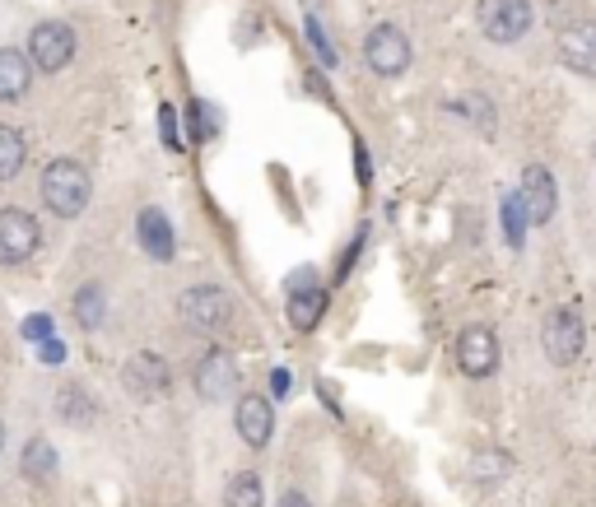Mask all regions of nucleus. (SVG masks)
I'll return each instance as SVG.
<instances>
[{
	"label": "nucleus",
	"instance_id": "obj_16",
	"mask_svg": "<svg viewBox=\"0 0 596 507\" xmlns=\"http://www.w3.org/2000/svg\"><path fill=\"white\" fill-rule=\"evenodd\" d=\"M33 61H28V52H19V47H0V103H14V98L28 94V84H33Z\"/></svg>",
	"mask_w": 596,
	"mask_h": 507
},
{
	"label": "nucleus",
	"instance_id": "obj_20",
	"mask_svg": "<svg viewBox=\"0 0 596 507\" xmlns=\"http://www.w3.org/2000/svg\"><path fill=\"white\" fill-rule=\"evenodd\" d=\"M24 163H28L24 131H19V126H0V187L24 173Z\"/></svg>",
	"mask_w": 596,
	"mask_h": 507
},
{
	"label": "nucleus",
	"instance_id": "obj_8",
	"mask_svg": "<svg viewBox=\"0 0 596 507\" xmlns=\"http://www.w3.org/2000/svg\"><path fill=\"white\" fill-rule=\"evenodd\" d=\"M122 387L136 396V401H159V396H168L173 391V373H168V363H163V354H154V349H140V354H131L122 368Z\"/></svg>",
	"mask_w": 596,
	"mask_h": 507
},
{
	"label": "nucleus",
	"instance_id": "obj_13",
	"mask_svg": "<svg viewBox=\"0 0 596 507\" xmlns=\"http://www.w3.org/2000/svg\"><path fill=\"white\" fill-rule=\"evenodd\" d=\"M233 387H238V368H233V359L224 354V349H210L201 363H196V396L210 405H224L233 396Z\"/></svg>",
	"mask_w": 596,
	"mask_h": 507
},
{
	"label": "nucleus",
	"instance_id": "obj_23",
	"mask_svg": "<svg viewBox=\"0 0 596 507\" xmlns=\"http://www.w3.org/2000/svg\"><path fill=\"white\" fill-rule=\"evenodd\" d=\"M508 470H513V461H508V456L503 452H475L471 456V475L475 480H503V475H508Z\"/></svg>",
	"mask_w": 596,
	"mask_h": 507
},
{
	"label": "nucleus",
	"instance_id": "obj_15",
	"mask_svg": "<svg viewBox=\"0 0 596 507\" xmlns=\"http://www.w3.org/2000/svg\"><path fill=\"white\" fill-rule=\"evenodd\" d=\"M559 61L583 75V80H596V24H573L564 38H559Z\"/></svg>",
	"mask_w": 596,
	"mask_h": 507
},
{
	"label": "nucleus",
	"instance_id": "obj_19",
	"mask_svg": "<svg viewBox=\"0 0 596 507\" xmlns=\"http://www.w3.org/2000/svg\"><path fill=\"white\" fill-rule=\"evenodd\" d=\"M70 312H75V321H80V331L94 335L98 326H103V317H108V294H103V284H80Z\"/></svg>",
	"mask_w": 596,
	"mask_h": 507
},
{
	"label": "nucleus",
	"instance_id": "obj_14",
	"mask_svg": "<svg viewBox=\"0 0 596 507\" xmlns=\"http://www.w3.org/2000/svg\"><path fill=\"white\" fill-rule=\"evenodd\" d=\"M136 242L145 247L149 261H159V266H168L177 252V238H173V219L159 210V205H145V210L136 214Z\"/></svg>",
	"mask_w": 596,
	"mask_h": 507
},
{
	"label": "nucleus",
	"instance_id": "obj_7",
	"mask_svg": "<svg viewBox=\"0 0 596 507\" xmlns=\"http://www.w3.org/2000/svg\"><path fill=\"white\" fill-rule=\"evenodd\" d=\"M517 205H522V214H527V224H536V228H545L550 219H555L559 182H555V173H550L545 163H527V168H522V191H517Z\"/></svg>",
	"mask_w": 596,
	"mask_h": 507
},
{
	"label": "nucleus",
	"instance_id": "obj_4",
	"mask_svg": "<svg viewBox=\"0 0 596 507\" xmlns=\"http://www.w3.org/2000/svg\"><path fill=\"white\" fill-rule=\"evenodd\" d=\"M583 345H587V331H583V317L573 307H550L541 321V349L545 359L555 368H573L583 359Z\"/></svg>",
	"mask_w": 596,
	"mask_h": 507
},
{
	"label": "nucleus",
	"instance_id": "obj_28",
	"mask_svg": "<svg viewBox=\"0 0 596 507\" xmlns=\"http://www.w3.org/2000/svg\"><path fill=\"white\" fill-rule=\"evenodd\" d=\"M359 252H364V233H354V242L345 247V261H340V270H336V280H345L354 270V261H359Z\"/></svg>",
	"mask_w": 596,
	"mask_h": 507
},
{
	"label": "nucleus",
	"instance_id": "obj_9",
	"mask_svg": "<svg viewBox=\"0 0 596 507\" xmlns=\"http://www.w3.org/2000/svg\"><path fill=\"white\" fill-rule=\"evenodd\" d=\"M38 247H42V224L28 210H19V205H5V210H0V261H5V266H19V261H28Z\"/></svg>",
	"mask_w": 596,
	"mask_h": 507
},
{
	"label": "nucleus",
	"instance_id": "obj_17",
	"mask_svg": "<svg viewBox=\"0 0 596 507\" xmlns=\"http://www.w3.org/2000/svg\"><path fill=\"white\" fill-rule=\"evenodd\" d=\"M56 419L70 428H89L98 419V401L80 382H66V387H56Z\"/></svg>",
	"mask_w": 596,
	"mask_h": 507
},
{
	"label": "nucleus",
	"instance_id": "obj_25",
	"mask_svg": "<svg viewBox=\"0 0 596 507\" xmlns=\"http://www.w3.org/2000/svg\"><path fill=\"white\" fill-rule=\"evenodd\" d=\"M159 135H163V145L173 149V154H177V149H187V145H182V135H177V107L173 103L159 107Z\"/></svg>",
	"mask_w": 596,
	"mask_h": 507
},
{
	"label": "nucleus",
	"instance_id": "obj_3",
	"mask_svg": "<svg viewBox=\"0 0 596 507\" xmlns=\"http://www.w3.org/2000/svg\"><path fill=\"white\" fill-rule=\"evenodd\" d=\"M177 317L187 321L191 331L219 335L233 321V298L224 284H191V289H182V298H177Z\"/></svg>",
	"mask_w": 596,
	"mask_h": 507
},
{
	"label": "nucleus",
	"instance_id": "obj_2",
	"mask_svg": "<svg viewBox=\"0 0 596 507\" xmlns=\"http://www.w3.org/2000/svg\"><path fill=\"white\" fill-rule=\"evenodd\" d=\"M536 24L531 0H475V28L485 33V42L494 47H513L522 42Z\"/></svg>",
	"mask_w": 596,
	"mask_h": 507
},
{
	"label": "nucleus",
	"instance_id": "obj_5",
	"mask_svg": "<svg viewBox=\"0 0 596 507\" xmlns=\"http://www.w3.org/2000/svg\"><path fill=\"white\" fill-rule=\"evenodd\" d=\"M28 61L38 75H61L75 61V28L61 24V19H42L28 33Z\"/></svg>",
	"mask_w": 596,
	"mask_h": 507
},
{
	"label": "nucleus",
	"instance_id": "obj_21",
	"mask_svg": "<svg viewBox=\"0 0 596 507\" xmlns=\"http://www.w3.org/2000/svg\"><path fill=\"white\" fill-rule=\"evenodd\" d=\"M224 507H266V484H261L257 470H238L224 484Z\"/></svg>",
	"mask_w": 596,
	"mask_h": 507
},
{
	"label": "nucleus",
	"instance_id": "obj_11",
	"mask_svg": "<svg viewBox=\"0 0 596 507\" xmlns=\"http://www.w3.org/2000/svg\"><path fill=\"white\" fill-rule=\"evenodd\" d=\"M457 368L466 377H475V382L489 377L499 368V335L489 331V326H480V321L466 326V331L457 335Z\"/></svg>",
	"mask_w": 596,
	"mask_h": 507
},
{
	"label": "nucleus",
	"instance_id": "obj_1",
	"mask_svg": "<svg viewBox=\"0 0 596 507\" xmlns=\"http://www.w3.org/2000/svg\"><path fill=\"white\" fill-rule=\"evenodd\" d=\"M38 196L56 219H80L84 205H89V196H94L89 168H84L80 159H52L38 177Z\"/></svg>",
	"mask_w": 596,
	"mask_h": 507
},
{
	"label": "nucleus",
	"instance_id": "obj_26",
	"mask_svg": "<svg viewBox=\"0 0 596 507\" xmlns=\"http://www.w3.org/2000/svg\"><path fill=\"white\" fill-rule=\"evenodd\" d=\"M19 335H24L28 345H38V340H47V335H52V317H47V312H33V317L19 321Z\"/></svg>",
	"mask_w": 596,
	"mask_h": 507
},
{
	"label": "nucleus",
	"instance_id": "obj_24",
	"mask_svg": "<svg viewBox=\"0 0 596 507\" xmlns=\"http://www.w3.org/2000/svg\"><path fill=\"white\" fill-rule=\"evenodd\" d=\"M303 28H308V42H312V47H317V56H322L326 66L336 70V66H340V56H336V47H331V38H326L322 19H317V14H308V19H303Z\"/></svg>",
	"mask_w": 596,
	"mask_h": 507
},
{
	"label": "nucleus",
	"instance_id": "obj_18",
	"mask_svg": "<svg viewBox=\"0 0 596 507\" xmlns=\"http://www.w3.org/2000/svg\"><path fill=\"white\" fill-rule=\"evenodd\" d=\"M56 447L47 438H28V447L19 452V470H24V480H33V484H47V480H56Z\"/></svg>",
	"mask_w": 596,
	"mask_h": 507
},
{
	"label": "nucleus",
	"instance_id": "obj_12",
	"mask_svg": "<svg viewBox=\"0 0 596 507\" xmlns=\"http://www.w3.org/2000/svg\"><path fill=\"white\" fill-rule=\"evenodd\" d=\"M289 289H294V294H289V307H285L289 326H294L298 335L317 331V321H322V312H326V289L312 280V270L294 275V280H289Z\"/></svg>",
	"mask_w": 596,
	"mask_h": 507
},
{
	"label": "nucleus",
	"instance_id": "obj_31",
	"mask_svg": "<svg viewBox=\"0 0 596 507\" xmlns=\"http://www.w3.org/2000/svg\"><path fill=\"white\" fill-rule=\"evenodd\" d=\"M0 452H5V424H0Z\"/></svg>",
	"mask_w": 596,
	"mask_h": 507
},
{
	"label": "nucleus",
	"instance_id": "obj_6",
	"mask_svg": "<svg viewBox=\"0 0 596 507\" xmlns=\"http://www.w3.org/2000/svg\"><path fill=\"white\" fill-rule=\"evenodd\" d=\"M364 66L382 80H396L410 70V38L396 24H373L364 38Z\"/></svg>",
	"mask_w": 596,
	"mask_h": 507
},
{
	"label": "nucleus",
	"instance_id": "obj_29",
	"mask_svg": "<svg viewBox=\"0 0 596 507\" xmlns=\"http://www.w3.org/2000/svg\"><path fill=\"white\" fill-rule=\"evenodd\" d=\"M275 507H312V498L303 494V489H285V494H280V503Z\"/></svg>",
	"mask_w": 596,
	"mask_h": 507
},
{
	"label": "nucleus",
	"instance_id": "obj_27",
	"mask_svg": "<svg viewBox=\"0 0 596 507\" xmlns=\"http://www.w3.org/2000/svg\"><path fill=\"white\" fill-rule=\"evenodd\" d=\"M38 359L47 363V368H61V363H66V345H61L56 335H47V340H38Z\"/></svg>",
	"mask_w": 596,
	"mask_h": 507
},
{
	"label": "nucleus",
	"instance_id": "obj_22",
	"mask_svg": "<svg viewBox=\"0 0 596 507\" xmlns=\"http://www.w3.org/2000/svg\"><path fill=\"white\" fill-rule=\"evenodd\" d=\"M503 238L513 252H522V242H527V214H522L517 196H503Z\"/></svg>",
	"mask_w": 596,
	"mask_h": 507
},
{
	"label": "nucleus",
	"instance_id": "obj_30",
	"mask_svg": "<svg viewBox=\"0 0 596 507\" xmlns=\"http://www.w3.org/2000/svg\"><path fill=\"white\" fill-rule=\"evenodd\" d=\"M271 391H275V396H285V391H289V373H285V368H275V373H271Z\"/></svg>",
	"mask_w": 596,
	"mask_h": 507
},
{
	"label": "nucleus",
	"instance_id": "obj_10",
	"mask_svg": "<svg viewBox=\"0 0 596 507\" xmlns=\"http://www.w3.org/2000/svg\"><path fill=\"white\" fill-rule=\"evenodd\" d=\"M233 428H238V438H243L247 447L261 452V447L275 438V401L261 396V391L238 396V405H233Z\"/></svg>",
	"mask_w": 596,
	"mask_h": 507
}]
</instances>
